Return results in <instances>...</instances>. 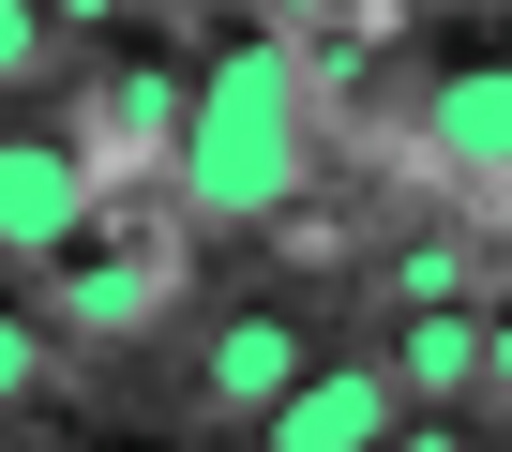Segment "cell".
<instances>
[{"instance_id":"obj_2","label":"cell","mask_w":512,"mask_h":452,"mask_svg":"<svg viewBox=\"0 0 512 452\" xmlns=\"http://www.w3.org/2000/svg\"><path fill=\"white\" fill-rule=\"evenodd\" d=\"M422 166H437L452 196H512V46L422 76Z\"/></svg>"},{"instance_id":"obj_10","label":"cell","mask_w":512,"mask_h":452,"mask_svg":"<svg viewBox=\"0 0 512 452\" xmlns=\"http://www.w3.org/2000/svg\"><path fill=\"white\" fill-rule=\"evenodd\" d=\"M482 392H512V317H497V332H482Z\"/></svg>"},{"instance_id":"obj_8","label":"cell","mask_w":512,"mask_h":452,"mask_svg":"<svg viewBox=\"0 0 512 452\" xmlns=\"http://www.w3.org/2000/svg\"><path fill=\"white\" fill-rule=\"evenodd\" d=\"M46 362H61V317H46V302H0V407H31Z\"/></svg>"},{"instance_id":"obj_4","label":"cell","mask_w":512,"mask_h":452,"mask_svg":"<svg viewBox=\"0 0 512 452\" xmlns=\"http://www.w3.org/2000/svg\"><path fill=\"white\" fill-rule=\"evenodd\" d=\"M302 377H317V362H302V317H287V302H241V317L211 332V362H196V407L272 437V407H287Z\"/></svg>"},{"instance_id":"obj_5","label":"cell","mask_w":512,"mask_h":452,"mask_svg":"<svg viewBox=\"0 0 512 452\" xmlns=\"http://www.w3.org/2000/svg\"><path fill=\"white\" fill-rule=\"evenodd\" d=\"M392 437H407V392L362 377V362H317V377L272 407V437H256V452H392Z\"/></svg>"},{"instance_id":"obj_1","label":"cell","mask_w":512,"mask_h":452,"mask_svg":"<svg viewBox=\"0 0 512 452\" xmlns=\"http://www.w3.org/2000/svg\"><path fill=\"white\" fill-rule=\"evenodd\" d=\"M317 181V61L241 31L211 76H196V121H181V211L196 226H272L287 196Z\"/></svg>"},{"instance_id":"obj_3","label":"cell","mask_w":512,"mask_h":452,"mask_svg":"<svg viewBox=\"0 0 512 452\" xmlns=\"http://www.w3.org/2000/svg\"><path fill=\"white\" fill-rule=\"evenodd\" d=\"M91 151L76 136H0V257L16 272H61L76 242H91Z\"/></svg>"},{"instance_id":"obj_7","label":"cell","mask_w":512,"mask_h":452,"mask_svg":"<svg viewBox=\"0 0 512 452\" xmlns=\"http://www.w3.org/2000/svg\"><path fill=\"white\" fill-rule=\"evenodd\" d=\"M392 377H407L422 407H482V317H467V302L392 317Z\"/></svg>"},{"instance_id":"obj_6","label":"cell","mask_w":512,"mask_h":452,"mask_svg":"<svg viewBox=\"0 0 512 452\" xmlns=\"http://www.w3.org/2000/svg\"><path fill=\"white\" fill-rule=\"evenodd\" d=\"M166 287H181V272H166L151 242H106V257H61L46 317H61V332H151V317H166Z\"/></svg>"},{"instance_id":"obj_9","label":"cell","mask_w":512,"mask_h":452,"mask_svg":"<svg viewBox=\"0 0 512 452\" xmlns=\"http://www.w3.org/2000/svg\"><path fill=\"white\" fill-rule=\"evenodd\" d=\"M46 46H61V31L31 16V0H0V91H16V76H46Z\"/></svg>"}]
</instances>
